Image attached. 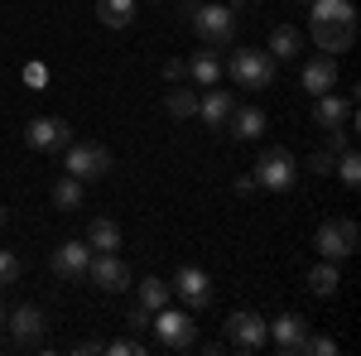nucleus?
<instances>
[{
  "label": "nucleus",
  "mask_w": 361,
  "mask_h": 356,
  "mask_svg": "<svg viewBox=\"0 0 361 356\" xmlns=\"http://www.w3.org/2000/svg\"><path fill=\"white\" fill-rule=\"evenodd\" d=\"M313 44L333 58L357 44V10H352V0H313Z\"/></svg>",
  "instance_id": "obj_1"
},
{
  "label": "nucleus",
  "mask_w": 361,
  "mask_h": 356,
  "mask_svg": "<svg viewBox=\"0 0 361 356\" xmlns=\"http://www.w3.org/2000/svg\"><path fill=\"white\" fill-rule=\"evenodd\" d=\"M222 73L241 92H265V87L275 82V58L265 54V49H241V54H231V63H226Z\"/></svg>",
  "instance_id": "obj_2"
},
{
  "label": "nucleus",
  "mask_w": 361,
  "mask_h": 356,
  "mask_svg": "<svg viewBox=\"0 0 361 356\" xmlns=\"http://www.w3.org/2000/svg\"><path fill=\"white\" fill-rule=\"evenodd\" d=\"M255 188H270V192H289L294 188V178H299V164H294V154L289 149H265L260 159H255Z\"/></svg>",
  "instance_id": "obj_3"
},
{
  "label": "nucleus",
  "mask_w": 361,
  "mask_h": 356,
  "mask_svg": "<svg viewBox=\"0 0 361 356\" xmlns=\"http://www.w3.org/2000/svg\"><path fill=\"white\" fill-rule=\"evenodd\" d=\"M149 328H154V337H159V347H169V352H188V347L197 342V323L188 318V313L169 308V303L149 318Z\"/></svg>",
  "instance_id": "obj_4"
},
{
  "label": "nucleus",
  "mask_w": 361,
  "mask_h": 356,
  "mask_svg": "<svg viewBox=\"0 0 361 356\" xmlns=\"http://www.w3.org/2000/svg\"><path fill=\"white\" fill-rule=\"evenodd\" d=\"M222 332H226V342H231L236 352H260L265 337H270V323H265L260 313H250V308H236L222 323Z\"/></svg>",
  "instance_id": "obj_5"
},
{
  "label": "nucleus",
  "mask_w": 361,
  "mask_h": 356,
  "mask_svg": "<svg viewBox=\"0 0 361 356\" xmlns=\"http://www.w3.org/2000/svg\"><path fill=\"white\" fill-rule=\"evenodd\" d=\"M25 140H29V149H39V154H58V149L73 145V125L63 116H34L25 125Z\"/></svg>",
  "instance_id": "obj_6"
},
{
  "label": "nucleus",
  "mask_w": 361,
  "mask_h": 356,
  "mask_svg": "<svg viewBox=\"0 0 361 356\" xmlns=\"http://www.w3.org/2000/svg\"><path fill=\"white\" fill-rule=\"evenodd\" d=\"M188 25H193L207 44H226V39L236 34V10L222 5V0H212V5H197L193 15H188Z\"/></svg>",
  "instance_id": "obj_7"
},
{
  "label": "nucleus",
  "mask_w": 361,
  "mask_h": 356,
  "mask_svg": "<svg viewBox=\"0 0 361 356\" xmlns=\"http://www.w3.org/2000/svg\"><path fill=\"white\" fill-rule=\"evenodd\" d=\"M68 173L73 178H106L111 173V149L106 145H92V140H78V145H68Z\"/></svg>",
  "instance_id": "obj_8"
},
{
  "label": "nucleus",
  "mask_w": 361,
  "mask_h": 356,
  "mask_svg": "<svg viewBox=\"0 0 361 356\" xmlns=\"http://www.w3.org/2000/svg\"><path fill=\"white\" fill-rule=\"evenodd\" d=\"M357 241H361V231H357V221H323L318 226V236H313V246H318V255L323 260H347L352 250H357Z\"/></svg>",
  "instance_id": "obj_9"
},
{
  "label": "nucleus",
  "mask_w": 361,
  "mask_h": 356,
  "mask_svg": "<svg viewBox=\"0 0 361 356\" xmlns=\"http://www.w3.org/2000/svg\"><path fill=\"white\" fill-rule=\"evenodd\" d=\"M87 284H97L102 294H121L130 284V265L116 250H97V260H87Z\"/></svg>",
  "instance_id": "obj_10"
},
{
  "label": "nucleus",
  "mask_w": 361,
  "mask_h": 356,
  "mask_svg": "<svg viewBox=\"0 0 361 356\" xmlns=\"http://www.w3.org/2000/svg\"><path fill=\"white\" fill-rule=\"evenodd\" d=\"M87 260H92V246H87V241H63L49 265H54V274L63 279V284H82L87 279Z\"/></svg>",
  "instance_id": "obj_11"
},
{
  "label": "nucleus",
  "mask_w": 361,
  "mask_h": 356,
  "mask_svg": "<svg viewBox=\"0 0 361 356\" xmlns=\"http://www.w3.org/2000/svg\"><path fill=\"white\" fill-rule=\"evenodd\" d=\"M169 289H178V299L188 303V308H207L212 303V279H207V270H197V265H178V279Z\"/></svg>",
  "instance_id": "obj_12"
},
{
  "label": "nucleus",
  "mask_w": 361,
  "mask_h": 356,
  "mask_svg": "<svg viewBox=\"0 0 361 356\" xmlns=\"http://www.w3.org/2000/svg\"><path fill=\"white\" fill-rule=\"evenodd\" d=\"M270 337H275V352L279 356H304V337H308V318L299 313H284L270 323Z\"/></svg>",
  "instance_id": "obj_13"
},
{
  "label": "nucleus",
  "mask_w": 361,
  "mask_h": 356,
  "mask_svg": "<svg viewBox=\"0 0 361 356\" xmlns=\"http://www.w3.org/2000/svg\"><path fill=\"white\" fill-rule=\"evenodd\" d=\"M231 111H236V97H231V92H222V82H217V87H202V92H197V116H202L212 130H226Z\"/></svg>",
  "instance_id": "obj_14"
},
{
  "label": "nucleus",
  "mask_w": 361,
  "mask_h": 356,
  "mask_svg": "<svg viewBox=\"0 0 361 356\" xmlns=\"http://www.w3.org/2000/svg\"><path fill=\"white\" fill-rule=\"evenodd\" d=\"M5 323H10V337L20 342V347H34L39 337H44V308H34V303H20L15 313H5Z\"/></svg>",
  "instance_id": "obj_15"
},
{
  "label": "nucleus",
  "mask_w": 361,
  "mask_h": 356,
  "mask_svg": "<svg viewBox=\"0 0 361 356\" xmlns=\"http://www.w3.org/2000/svg\"><path fill=\"white\" fill-rule=\"evenodd\" d=\"M299 82H304V92H313V97L333 92V87H337V58H333V54L308 58V63H304V73H299Z\"/></svg>",
  "instance_id": "obj_16"
},
{
  "label": "nucleus",
  "mask_w": 361,
  "mask_h": 356,
  "mask_svg": "<svg viewBox=\"0 0 361 356\" xmlns=\"http://www.w3.org/2000/svg\"><path fill=\"white\" fill-rule=\"evenodd\" d=\"M313 121H318L323 130H337V125H347V121H352V97H333V92L313 97Z\"/></svg>",
  "instance_id": "obj_17"
},
{
  "label": "nucleus",
  "mask_w": 361,
  "mask_h": 356,
  "mask_svg": "<svg viewBox=\"0 0 361 356\" xmlns=\"http://www.w3.org/2000/svg\"><path fill=\"white\" fill-rule=\"evenodd\" d=\"M265 54L275 58V63H289L294 54H304V34L294 25H275L270 29V44H265Z\"/></svg>",
  "instance_id": "obj_18"
},
{
  "label": "nucleus",
  "mask_w": 361,
  "mask_h": 356,
  "mask_svg": "<svg viewBox=\"0 0 361 356\" xmlns=\"http://www.w3.org/2000/svg\"><path fill=\"white\" fill-rule=\"evenodd\" d=\"M188 78H193L197 87H217L222 82V58H217V49H197L193 63H188Z\"/></svg>",
  "instance_id": "obj_19"
},
{
  "label": "nucleus",
  "mask_w": 361,
  "mask_h": 356,
  "mask_svg": "<svg viewBox=\"0 0 361 356\" xmlns=\"http://www.w3.org/2000/svg\"><path fill=\"white\" fill-rule=\"evenodd\" d=\"M226 130H231L236 140L265 135V111H260V106H236V111H231V121H226Z\"/></svg>",
  "instance_id": "obj_20"
},
{
  "label": "nucleus",
  "mask_w": 361,
  "mask_h": 356,
  "mask_svg": "<svg viewBox=\"0 0 361 356\" xmlns=\"http://www.w3.org/2000/svg\"><path fill=\"white\" fill-rule=\"evenodd\" d=\"M337 284H342V274H337V260H323V265H313V270H308V289H313L318 299H333Z\"/></svg>",
  "instance_id": "obj_21"
},
{
  "label": "nucleus",
  "mask_w": 361,
  "mask_h": 356,
  "mask_svg": "<svg viewBox=\"0 0 361 356\" xmlns=\"http://www.w3.org/2000/svg\"><path fill=\"white\" fill-rule=\"evenodd\" d=\"M97 15L106 29H126L135 20V0H97Z\"/></svg>",
  "instance_id": "obj_22"
},
{
  "label": "nucleus",
  "mask_w": 361,
  "mask_h": 356,
  "mask_svg": "<svg viewBox=\"0 0 361 356\" xmlns=\"http://www.w3.org/2000/svg\"><path fill=\"white\" fill-rule=\"evenodd\" d=\"M164 303H169V284H164V279H154V274H145V279H140L135 308H145V313H159Z\"/></svg>",
  "instance_id": "obj_23"
},
{
  "label": "nucleus",
  "mask_w": 361,
  "mask_h": 356,
  "mask_svg": "<svg viewBox=\"0 0 361 356\" xmlns=\"http://www.w3.org/2000/svg\"><path fill=\"white\" fill-rule=\"evenodd\" d=\"M87 246L92 250H116L121 246V226H116L111 217H97L92 226H87Z\"/></svg>",
  "instance_id": "obj_24"
},
{
  "label": "nucleus",
  "mask_w": 361,
  "mask_h": 356,
  "mask_svg": "<svg viewBox=\"0 0 361 356\" xmlns=\"http://www.w3.org/2000/svg\"><path fill=\"white\" fill-rule=\"evenodd\" d=\"M54 207L63 212H73V207H82V178H73V173H63L54 183Z\"/></svg>",
  "instance_id": "obj_25"
},
{
  "label": "nucleus",
  "mask_w": 361,
  "mask_h": 356,
  "mask_svg": "<svg viewBox=\"0 0 361 356\" xmlns=\"http://www.w3.org/2000/svg\"><path fill=\"white\" fill-rule=\"evenodd\" d=\"M164 111L173 116V121H188V116H197V92H188V87H173L164 97Z\"/></svg>",
  "instance_id": "obj_26"
},
{
  "label": "nucleus",
  "mask_w": 361,
  "mask_h": 356,
  "mask_svg": "<svg viewBox=\"0 0 361 356\" xmlns=\"http://www.w3.org/2000/svg\"><path fill=\"white\" fill-rule=\"evenodd\" d=\"M333 168H337V178H342L347 188H357V183H361V159H357V149H352V145L337 154V164H333Z\"/></svg>",
  "instance_id": "obj_27"
},
{
  "label": "nucleus",
  "mask_w": 361,
  "mask_h": 356,
  "mask_svg": "<svg viewBox=\"0 0 361 356\" xmlns=\"http://www.w3.org/2000/svg\"><path fill=\"white\" fill-rule=\"evenodd\" d=\"M20 270H25V265H20V255H15V250H0V284H15Z\"/></svg>",
  "instance_id": "obj_28"
},
{
  "label": "nucleus",
  "mask_w": 361,
  "mask_h": 356,
  "mask_svg": "<svg viewBox=\"0 0 361 356\" xmlns=\"http://www.w3.org/2000/svg\"><path fill=\"white\" fill-rule=\"evenodd\" d=\"M304 356H337V342L333 337H313V332H308L304 337Z\"/></svg>",
  "instance_id": "obj_29"
},
{
  "label": "nucleus",
  "mask_w": 361,
  "mask_h": 356,
  "mask_svg": "<svg viewBox=\"0 0 361 356\" xmlns=\"http://www.w3.org/2000/svg\"><path fill=\"white\" fill-rule=\"evenodd\" d=\"M102 352H111V356H145V342H140V337H121V342L102 347Z\"/></svg>",
  "instance_id": "obj_30"
},
{
  "label": "nucleus",
  "mask_w": 361,
  "mask_h": 356,
  "mask_svg": "<svg viewBox=\"0 0 361 356\" xmlns=\"http://www.w3.org/2000/svg\"><path fill=\"white\" fill-rule=\"evenodd\" d=\"M333 164H337V154H333V149H318V154L308 159V168H313V173H333Z\"/></svg>",
  "instance_id": "obj_31"
},
{
  "label": "nucleus",
  "mask_w": 361,
  "mask_h": 356,
  "mask_svg": "<svg viewBox=\"0 0 361 356\" xmlns=\"http://www.w3.org/2000/svg\"><path fill=\"white\" fill-rule=\"evenodd\" d=\"M164 78H169V82H183V78H188V63H178V58L164 63Z\"/></svg>",
  "instance_id": "obj_32"
},
{
  "label": "nucleus",
  "mask_w": 361,
  "mask_h": 356,
  "mask_svg": "<svg viewBox=\"0 0 361 356\" xmlns=\"http://www.w3.org/2000/svg\"><path fill=\"white\" fill-rule=\"evenodd\" d=\"M25 82L29 87H44V82H49V73H44L39 63H29V68H25Z\"/></svg>",
  "instance_id": "obj_33"
},
{
  "label": "nucleus",
  "mask_w": 361,
  "mask_h": 356,
  "mask_svg": "<svg viewBox=\"0 0 361 356\" xmlns=\"http://www.w3.org/2000/svg\"><path fill=\"white\" fill-rule=\"evenodd\" d=\"M149 318H154V313H145V308H130V328H149Z\"/></svg>",
  "instance_id": "obj_34"
},
{
  "label": "nucleus",
  "mask_w": 361,
  "mask_h": 356,
  "mask_svg": "<svg viewBox=\"0 0 361 356\" xmlns=\"http://www.w3.org/2000/svg\"><path fill=\"white\" fill-rule=\"evenodd\" d=\"M0 328H5V303H0Z\"/></svg>",
  "instance_id": "obj_35"
},
{
  "label": "nucleus",
  "mask_w": 361,
  "mask_h": 356,
  "mask_svg": "<svg viewBox=\"0 0 361 356\" xmlns=\"http://www.w3.org/2000/svg\"><path fill=\"white\" fill-rule=\"evenodd\" d=\"M304 5H313V0H304Z\"/></svg>",
  "instance_id": "obj_36"
}]
</instances>
